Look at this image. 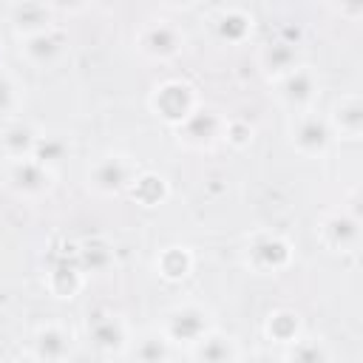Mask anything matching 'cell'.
Instances as JSON below:
<instances>
[{"label": "cell", "instance_id": "7402d4cb", "mask_svg": "<svg viewBox=\"0 0 363 363\" xmlns=\"http://www.w3.org/2000/svg\"><path fill=\"white\" fill-rule=\"evenodd\" d=\"M196 269V252L184 244H167L153 255V272L167 284H182Z\"/></svg>", "mask_w": 363, "mask_h": 363}, {"label": "cell", "instance_id": "e0dca14e", "mask_svg": "<svg viewBox=\"0 0 363 363\" xmlns=\"http://www.w3.org/2000/svg\"><path fill=\"white\" fill-rule=\"evenodd\" d=\"M303 62L301 48L295 40H284V37H272L264 45H258L255 51V68L267 82L281 79L284 74H289L292 68H298Z\"/></svg>", "mask_w": 363, "mask_h": 363}, {"label": "cell", "instance_id": "2e32d148", "mask_svg": "<svg viewBox=\"0 0 363 363\" xmlns=\"http://www.w3.org/2000/svg\"><path fill=\"white\" fill-rule=\"evenodd\" d=\"M210 31L221 45H230V48L244 45L247 40H252L255 14L244 6H218L210 17Z\"/></svg>", "mask_w": 363, "mask_h": 363}, {"label": "cell", "instance_id": "277c9868", "mask_svg": "<svg viewBox=\"0 0 363 363\" xmlns=\"http://www.w3.org/2000/svg\"><path fill=\"white\" fill-rule=\"evenodd\" d=\"M201 94L190 79L182 77H167L153 82V88L147 91V111L153 119H159L162 125H167L170 130H176L182 122H187L199 108H201Z\"/></svg>", "mask_w": 363, "mask_h": 363}, {"label": "cell", "instance_id": "d4e9b609", "mask_svg": "<svg viewBox=\"0 0 363 363\" xmlns=\"http://www.w3.org/2000/svg\"><path fill=\"white\" fill-rule=\"evenodd\" d=\"M26 108V82L9 65H0V128L20 119Z\"/></svg>", "mask_w": 363, "mask_h": 363}, {"label": "cell", "instance_id": "9a60e30c", "mask_svg": "<svg viewBox=\"0 0 363 363\" xmlns=\"http://www.w3.org/2000/svg\"><path fill=\"white\" fill-rule=\"evenodd\" d=\"M335 142H360L363 139V99L357 91L340 94L332 99L329 111L323 113Z\"/></svg>", "mask_w": 363, "mask_h": 363}, {"label": "cell", "instance_id": "ac0fdd59", "mask_svg": "<svg viewBox=\"0 0 363 363\" xmlns=\"http://www.w3.org/2000/svg\"><path fill=\"white\" fill-rule=\"evenodd\" d=\"M45 128L20 116L9 125L0 128V159L3 162H20V159H34L40 139H43Z\"/></svg>", "mask_w": 363, "mask_h": 363}, {"label": "cell", "instance_id": "5bb4252c", "mask_svg": "<svg viewBox=\"0 0 363 363\" xmlns=\"http://www.w3.org/2000/svg\"><path fill=\"white\" fill-rule=\"evenodd\" d=\"M57 14H60V6L40 3V0H23V3H9L6 6V23H9V28L17 40L60 26Z\"/></svg>", "mask_w": 363, "mask_h": 363}, {"label": "cell", "instance_id": "ba28073f", "mask_svg": "<svg viewBox=\"0 0 363 363\" xmlns=\"http://www.w3.org/2000/svg\"><path fill=\"white\" fill-rule=\"evenodd\" d=\"M284 136H286V145L301 159H309V162L326 159L329 150H332V145H335V136L329 130V122H326V116L318 108L315 111L289 113L286 122H284Z\"/></svg>", "mask_w": 363, "mask_h": 363}, {"label": "cell", "instance_id": "cb8c5ba5", "mask_svg": "<svg viewBox=\"0 0 363 363\" xmlns=\"http://www.w3.org/2000/svg\"><path fill=\"white\" fill-rule=\"evenodd\" d=\"M176 354V349L167 343V337L153 326V329H145L133 337L130 349H128V363H170Z\"/></svg>", "mask_w": 363, "mask_h": 363}, {"label": "cell", "instance_id": "d6986e66", "mask_svg": "<svg viewBox=\"0 0 363 363\" xmlns=\"http://www.w3.org/2000/svg\"><path fill=\"white\" fill-rule=\"evenodd\" d=\"M71 258L77 261V267L82 269V275L88 281L116 269V247L105 235H85L82 241L74 244Z\"/></svg>", "mask_w": 363, "mask_h": 363}, {"label": "cell", "instance_id": "f1b7e54d", "mask_svg": "<svg viewBox=\"0 0 363 363\" xmlns=\"http://www.w3.org/2000/svg\"><path fill=\"white\" fill-rule=\"evenodd\" d=\"M252 139H255V128L247 119H227L224 145H230V147H247Z\"/></svg>", "mask_w": 363, "mask_h": 363}, {"label": "cell", "instance_id": "4dcf8cb0", "mask_svg": "<svg viewBox=\"0 0 363 363\" xmlns=\"http://www.w3.org/2000/svg\"><path fill=\"white\" fill-rule=\"evenodd\" d=\"M0 60H3V45H0ZM0 65H3V62H0Z\"/></svg>", "mask_w": 363, "mask_h": 363}, {"label": "cell", "instance_id": "44dd1931", "mask_svg": "<svg viewBox=\"0 0 363 363\" xmlns=\"http://www.w3.org/2000/svg\"><path fill=\"white\" fill-rule=\"evenodd\" d=\"M241 346L238 337L224 332V329H213L210 335H204L193 349H187V357L193 363H238L241 357Z\"/></svg>", "mask_w": 363, "mask_h": 363}, {"label": "cell", "instance_id": "52a82bcc", "mask_svg": "<svg viewBox=\"0 0 363 363\" xmlns=\"http://www.w3.org/2000/svg\"><path fill=\"white\" fill-rule=\"evenodd\" d=\"M269 94H272L275 105L286 111V116L301 113V111H315L320 102V94H323L320 71L309 62H301L281 79L269 82Z\"/></svg>", "mask_w": 363, "mask_h": 363}, {"label": "cell", "instance_id": "484cf974", "mask_svg": "<svg viewBox=\"0 0 363 363\" xmlns=\"http://www.w3.org/2000/svg\"><path fill=\"white\" fill-rule=\"evenodd\" d=\"M278 354H281V363H332V349L326 337L309 335V332H303L295 343L278 349Z\"/></svg>", "mask_w": 363, "mask_h": 363}, {"label": "cell", "instance_id": "5b68a950", "mask_svg": "<svg viewBox=\"0 0 363 363\" xmlns=\"http://www.w3.org/2000/svg\"><path fill=\"white\" fill-rule=\"evenodd\" d=\"M241 264L252 275H284L295 264V244L278 230H252L241 244Z\"/></svg>", "mask_w": 363, "mask_h": 363}, {"label": "cell", "instance_id": "9c48e42d", "mask_svg": "<svg viewBox=\"0 0 363 363\" xmlns=\"http://www.w3.org/2000/svg\"><path fill=\"white\" fill-rule=\"evenodd\" d=\"M0 182L3 187L26 204H37L48 199L57 187V170L45 167L37 159H20V162H3L0 167Z\"/></svg>", "mask_w": 363, "mask_h": 363}, {"label": "cell", "instance_id": "4316f807", "mask_svg": "<svg viewBox=\"0 0 363 363\" xmlns=\"http://www.w3.org/2000/svg\"><path fill=\"white\" fill-rule=\"evenodd\" d=\"M128 196L142 207H159L170 199V182L156 170H142Z\"/></svg>", "mask_w": 363, "mask_h": 363}, {"label": "cell", "instance_id": "6da1fadb", "mask_svg": "<svg viewBox=\"0 0 363 363\" xmlns=\"http://www.w3.org/2000/svg\"><path fill=\"white\" fill-rule=\"evenodd\" d=\"M156 329L167 337V343L173 349H184L187 352L204 335H210L216 329V312L207 303L196 301V298H182V301L170 303L162 312Z\"/></svg>", "mask_w": 363, "mask_h": 363}, {"label": "cell", "instance_id": "8992f818", "mask_svg": "<svg viewBox=\"0 0 363 363\" xmlns=\"http://www.w3.org/2000/svg\"><path fill=\"white\" fill-rule=\"evenodd\" d=\"M187 48V31L170 17H147L133 31V51L147 62H173Z\"/></svg>", "mask_w": 363, "mask_h": 363}, {"label": "cell", "instance_id": "4fadbf2b", "mask_svg": "<svg viewBox=\"0 0 363 363\" xmlns=\"http://www.w3.org/2000/svg\"><path fill=\"white\" fill-rule=\"evenodd\" d=\"M227 113H221L218 108L201 105L187 122H182L173 136L184 150H196V153H207L216 150L218 145H224V133H227Z\"/></svg>", "mask_w": 363, "mask_h": 363}, {"label": "cell", "instance_id": "7c38bea8", "mask_svg": "<svg viewBox=\"0 0 363 363\" xmlns=\"http://www.w3.org/2000/svg\"><path fill=\"white\" fill-rule=\"evenodd\" d=\"M68 54H71V40L62 26L17 40V57L23 60V65L34 71H54L68 60Z\"/></svg>", "mask_w": 363, "mask_h": 363}, {"label": "cell", "instance_id": "ffe728a7", "mask_svg": "<svg viewBox=\"0 0 363 363\" xmlns=\"http://www.w3.org/2000/svg\"><path fill=\"white\" fill-rule=\"evenodd\" d=\"M85 284H88V278L82 275V269L77 267V261L68 258V255L51 261L45 267V272H43V286L57 301H74L85 289Z\"/></svg>", "mask_w": 363, "mask_h": 363}, {"label": "cell", "instance_id": "3957f363", "mask_svg": "<svg viewBox=\"0 0 363 363\" xmlns=\"http://www.w3.org/2000/svg\"><path fill=\"white\" fill-rule=\"evenodd\" d=\"M82 332H85V340L91 343V349L105 360L125 357L130 343H133V337H136L133 323L128 320V315L119 312V309H111V306L88 309Z\"/></svg>", "mask_w": 363, "mask_h": 363}, {"label": "cell", "instance_id": "8fae6325", "mask_svg": "<svg viewBox=\"0 0 363 363\" xmlns=\"http://www.w3.org/2000/svg\"><path fill=\"white\" fill-rule=\"evenodd\" d=\"M315 238L335 255H354L360 250V216L349 207L323 210L315 221Z\"/></svg>", "mask_w": 363, "mask_h": 363}, {"label": "cell", "instance_id": "1f68e13d", "mask_svg": "<svg viewBox=\"0 0 363 363\" xmlns=\"http://www.w3.org/2000/svg\"><path fill=\"white\" fill-rule=\"evenodd\" d=\"M170 363H176V360H170Z\"/></svg>", "mask_w": 363, "mask_h": 363}, {"label": "cell", "instance_id": "7a4b0ae2", "mask_svg": "<svg viewBox=\"0 0 363 363\" xmlns=\"http://www.w3.org/2000/svg\"><path fill=\"white\" fill-rule=\"evenodd\" d=\"M142 173V164L136 156L125 150H105L85 167V190L96 199H119L128 196L136 176Z\"/></svg>", "mask_w": 363, "mask_h": 363}, {"label": "cell", "instance_id": "f546056e", "mask_svg": "<svg viewBox=\"0 0 363 363\" xmlns=\"http://www.w3.org/2000/svg\"><path fill=\"white\" fill-rule=\"evenodd\" d=\"M238 363H281V354L278 349H250V352H241Z\"/></svg>", "mask_w": 363, "mask_h": 363}, {"label": "cell", "instance_id": "83f0119b", "mask_svg": "<svg viewBox=\"0 0 363 363\" xmlns=\"http://www.w3.org/2000/svg\"><path fill=\"white\" fill-rule=\"evenodd\" d=\"M74 153V142H71V133H60V130H45L43 139H40V147L34 153L37 162H43L45 167L57 170L65 159H71Z\"/></svg>", "mask_w": 363, "mask_h": 363}, {"label": "cell", "instance_id": "30bf717a", "mask_svg": "<svg viewBox=\"0 0 363 363\" xmlns=\"http://www.w3.org/2000/svg\"><path fill=\"white\" fill-rule=\"evenodd\" d=\"M77 349L79 337L65 320H43L28 335V357L34 363H71Z\"/></svg>", "mask_w": 363, "mask_h": 363}, {"label": "cell", "instance_id": "603a6c76", "mask_svg": "<svg viewBox=\"0 0 363 363\" xmlns=\"http://www.w3.org/2000/svg\"><path fill=\"white\" fill-rule=\"evenodd\" d=\"M264 337L275 346V349H284V346H289V343H295L303 332H306V326H303V318H301V312L298 309H289V306H278V309H272L267 318H264Z\"/></svg>", "mask_w": 363, "mask_h": 363}]
</instances>
